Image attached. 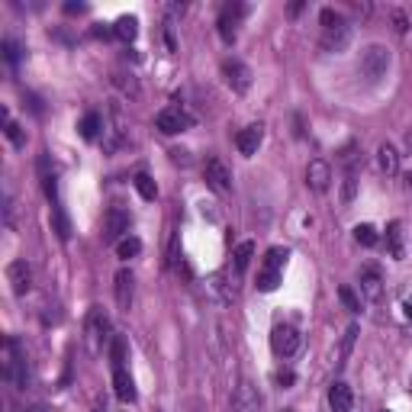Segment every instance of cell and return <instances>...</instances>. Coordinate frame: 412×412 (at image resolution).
<instances>
[{
	"instance_id": "6da1fadb",
	"label": "cell",
	"mask_w": 412,
	"mask_h": 412,
	"mask_svg": "<svg viewBox=\"0 0 412 412\" xmlns=\"http://www.w3.org/2000/svg\"><path fill=\"white\" fill-rule=\"evenodd\" d=\"M319 23H322V49L325 52H345L351 43V26L342 13H335L332 7H325L319 13Z\"/></svg>"
},
{
	"instance_id": "7a4b0ae2",
	"label": "cell",
	"mask_w": 412,
	"mask_h": 412,
	"mask_svg": "<svg viewBox=\"0 0 412 412\" xmlns=\"http://www.w3.org/2000/svg\"><path fill=\"white\" fill-rule=\"evenodd\" d=\"M390 65H393V52L386 45H367L361 52V62H357V74L367 84H380L386 77V71H390Z\"/></svg>"
},
{
	"instance_id": "3957f363",
	"label": "cell",
	"mask_w": 412,
	"mask_h": 412,
	"mask_svg": "<svg viewBox=\"0 0 412 412\" xmlns=\"http://www.w3.org/2000/svg\"><path fill=\"white\" fill-rule=\"evenodd\" d=\"M4 377H7L13 386H20V390H26V384H29L26 351L20 348V342H16L13 335L4 338Z\"/></svg>"
},
{
	"instance_id": "277c9868",
	"label": "cell",
	"mask_w": 412,
	"mask_h": 412,
	"mask_svg": "<svg viewBox=\"0 0 412 412\" xmlns=\"http://www.w3.org/2000/svg\"><path fill=\"white\" fill-rule=\"evenodd\" d=\"M84 342H87V351H91V355H100V351L113 342L110 319H106V313L100 306H91V313H87V319H84Z\"/></svg>"
},
{
	"instance_id": "5b68a950",
	"label": "cell",
	"mask_w": 412,
	"mask_h": 412,
	"mask_svg": "<svg viewBox=\"0 0 412 412\" xmlns=\"http://www.w3.org/2000/svg\"><path fill=\"white\" fill-rule=\"evenodd\" d=\"M286 258H290L286 248H267L265 261H261V271H258V290H261V294H274V290L280 286Z\"/></svg>"
},
{
	"instance_id": "8992f818",
	"label": "cell",
	"mask_w": 412,
	"mask_h": 412,
	"mask_svg": "<svg viewBox=\"0 0 412 412\" xmlns=\"http://www.w3.org/2000/svg\"><path fill=\"white\" fill-rule=\"evenodd\" d=\"M300 345H303V335H300V328L296 325H286L284 322V325H277L271 332V348H274V355L284 357V361L286 357H294L296 351H300Z\"/></svg>"
},
{
	"instance_id": "52a82bcc",
	"label": "cell",
	"mask_w": 412,
	"mask_h": 412,
	"mask_svg": "<svg viewBox=\"0 0 412 412\" xmlns=\"http://www.w3.org/2000/svg\"><path fill=\"white\" fill-rule=\"evenodd\" d=\"M126 232H129V213L123 210V206H110V210H106V219H104V242L119 245Z\"/></svg>"
},
{
	"instance_id": "ba28073f",
	"label": "cell",
	"mask_w": 412,
	"mask_h": 412,
	"mask_svg": "<svg viewBox=\"0 0 412 412\" xmlns=\"http://www.w3.org/2000/svg\"><path fill=\"white\" fill-rule=\"evenodd\" d=\"M223 77H226V84H229L235 94H245L248 87H252V68H248L245 62H238V58H226V62H223Z\"/></svg>"
},
{
	"instance_id": "9c48e42d",
	"label": "cell",
	"mask_w": 412,
	"mask_h": 412,
	"mask_svg": "<svg viewBox=\"0 0 412 412\" xmlns=\"http://www.w3.org/2000/svg\"><path fill=\"white\" fill-rule=\"evenodd\" d=\"M194 119L187 116V113L181 110V106H165V110L155 116V126H158V133H165V135H177V133H184V129L190 126Z\"/></svg>"
},
{
	"instance_id": "30bf717a",
	"label": "cell",
	"mask_w": 412,
	"mask_h": 412,
	"mask_svg": "<svg viewBox=\"0 0 412 412\" xmlns=\"http://www.w3.org/2000/svg\"><path fill=\"white\" fill-rule=\"evenodd\" d=\"M203 177H206V184H210L216 194H229L232 174H229V168H226L219 158H206V165H203Z\"/></svg>"
},
{
	"instance_id": "8fae6325",
	"label": "cell",
	"mask_w": 412,
	"mask_h": 412,
	"mask_svg": "<svg viewBox=\"0 0 412 412\" xmlns=\"http://www.w3.org/2000/svg\"><path fill=\"white\" fill-rule=\"evenodd\" d=\"M245 4H226L223 7V13H219V35H223V43H235V26L242 23V16H245Z\"/></svg>"
},
{
	"instance_id": "7c38bea8",
	"label": "cell",
	"mask_w": 412,
	"mask_h": 412,
	"mask_svg": "<svg viewBox=\"0 0 412 412\" xmlns=\"http://www.w3.org/2000/svg\"><path fill=\"white\" fill-rule=\"evenodd\" d=\"M306 184L316 190V194H325L328 184H332V168H328V161L322 158H313L306 168Z\"/></svg>"
},
{
	"instance_id": "4fadbf2b",
	"label": "cell",
	"mask_w": 412,
	"mask_h": 412,
	"mask_svg": "<svg viewBox=\"0 0 412 412\" xmlns=\"http://www.w3.org/2000/svg\"><path fill=\"white\" fill-rule=\"evenodd\" d=\"M261 139H265V126H261V123H252V126H245L242 133L235 135V148L245 155V158H252V155L258 152Z\"/></svg>"
},
{
	"instance_id": "5bb4252c",
	"label": "cell",
	"mask_w": 412,
	"mask_h": 412,
	"mask_svg": "<svg viewBox=\"0 0 412 412\" xmlns=\"http://www.w3.org/2000/svg\"><path fill=\"white\" fill-rule=\"evenodd\" d=\"M232 406H235V412H261V396H258V390H255V386L248 384V380H242V384L235 386Z\"/></svg>"
},
{
	"instance_id": "9a60e30c",
	"label": "cell",
	"mask_w": 412,
	"mask_h": 412,
	"mask_svg": "<svg viewBox=\"0 0 412 412\" xmlns=\"http://www.w3.org/2000/svg\"><path fill=\"white\" fill-rule=\"evenodd\" d=\"M328 406H332V412L355 409V393H351V386L345 384V380H335V384L328 386Z\"/></svg>"
},
{
	"instance_id": "2e32d148",
	"label": "cell",
	"mask_w": 412,
	"mask_h": 412,
	"mask_svg": "<svg viewBox=\"0 0 412 412\" xmlns=\"http://www.w3.org/2000/svg\"><path fill=\"white\" fill-rule=\"evenodd\" d=\"M7 280H10V286H13V294H16V296H26L29 284H33V271H29L26 261H10Z\"/></svg>"
},
{
	"instance_id": "e0dca14e",
	"label": "cell",
	"mask_w": 412,
	"mask_h": 412,
	"mask_svg": "<svg viewBox=\"0 0 412 412\" xmlns=\"http://www.w3.org/2000/svg\"><path fill=\"white\" fill-rule=\"evenodd\" d=\"M113 290H116V306L119 309H129V306H133V274H129L126 267H123V271H116Z\"/></svg>"
},
{
	"instance_id": "ac0fdd59",
	"label": "cell",
	"mask_w": 412,
	"mask_h": 412,
	"mask_svg": "<svg viewBox=\"0 0 412 412\" xmlns=\"http://www.w3.org/2000/svg\"><path fill=\"white\" fill-rule=\"evenodd\" d=\"M113 393H116L119 403H135V384L126 374V367L113 370Z\"/></svg>"
},
{
	"instance_id": "d6986e66",
	"label": "cell",
	"mask_w": 412,
	"mask_h": 412,
	"mask_svg": "<svg viewBox=\"0 0 412 412\" xmlns=\"http://www.w3.org/2000/svg\"><path fill=\"white\" fill-rule=\"evenodd\" d=\"M386 252H390V258L403 261V255H406V248H403V223L386 226Z\"/></svg>"
},
{
	"instance_id": "ffe728a7",
	"label": "cell",
	"mask_w": 412,
	"mask_h": 412,
	"mask_svg": "<svg viewBox=\"0 0 412 412\" xmlns=\"http://www.w3.org/2000/svg\"><path fill=\"white\" fill-rule=\"evenodd\" d=\"M113 35L123 39V43H133L135 35H139V20H135V16H119V20L113 23Z\"/></svg>"
},
{
	"instance_id": "44dd1931",
	"label": "cell",
	"mask_w": 412,
	"mask_h": 412,
	"mask_svg": "<svg viewBox=\"0 0 412 412\" xmlns=\"http://www.w3.org/2000/svg\"><path fill=\"white\" fill-rule=\"evenodd\" d=\"M361 290L367 294L370 303H380V300H384V286H380L377 271H364L361 274Z\"/></svg>"
},
{
	"instance_id": "7402d4cb",
	"label": "cell",
	"mask_w": 412,
	"mask_h": 412,
	"mask_svg": "<svg viewBox=\"0 0 412 412\" xmlns=\"http://www.w3.org/2000/svg\"><path fill=\"white\" fill-rule=\"evenodd\" d=\"M377 165H380V171H384V174H399V155H396V148H393V145H380Z\"/></svg>"
},
{
	"instance_id": "603a6c76",
	"label": "cell",
	"mask_w": 412,
	"mask_h": 412,
	"mask_svg": "<svg viewBox=\"0 0 412 412\" xmlns=\"http://www.w3.org/2000/svg\"><path fill=\"white\" fill-rule=\"evenodd\" d=\"M232 258H235V274H245V271H248V265H252V258H255V245L252 242H242L235 248V255H232Z\"/></svg>"
},
{
	"instance_id": "cb8c5ba5",
	"label": "cell",
	"mask_w": 412,
	"mask_h": 412,
	"mask_svg": "<svg viewBox=\"0 0 412 412\" xmlns=\"http://www.w3.org/2000/svg\"><path fill=\"white\" fill-rule=\"evenodd\" d=\"M206 290H210L213 296H219L223 303H232V296H235V290L223 284V274H213V277L206 280Z\"/></svg>"
},
{
	"instance_id": "d4e9b609",
	"label": "cell",
	"mask_w": 412,
	"mask_h": 412,
	"mask_svg": "<svg viewBox=\"0 0 412 412\" xmlns=\"http://www.w3.org/2000/svg\"><path fill=\"white\" fill-rule=\"evenodd\" d=\"M52 223H55V232H58V238H62V242H68L71 238V223H68V216H65V210L62 206H52Z\"/></svg>"
},
{
	"instance_id": "484cf974",
	"label": "cell",
	"mask_w": 412,
	"mask_h": 412,
	"mask_svg": "<svg viewBox=\"0 0 412 412\" xmlns=\"http://www.w3.org/2000/svg\"><path fill=\"white\" fill-rule=\"evenodd\" d=\"M355 242L357 245H364V248H374V245L380 242V235H377V229H374V226H355Z\"/></svg>"
},
{
	"instance_id": "4316f807",
	"label": "cell",
	"mask_w": 412,
	"mask_h": 412,
	"mask_svg": "<svg viewBox=\"0 0 412 412\" xmlns=\"http://www.w3.org/2000/svg\"><path fill=\"white\" fill-rule=\"evenodd\" d=\"M110 361H113V370H119L126 364V342L119 335H113V342H110Z\"/></svg>"
},
{
	"instance_id": "83f0119b",
	"label": "cell",
	"mask_w": 412,
	"mask_h": 412,
	"mask_svg": "<svg viewBox=\"0 0 412 412\" xmlns=\"http://www.w3.org/2000/svg\"><path fill=\"white\" fill-rule=\"evenodd\" d=\"M139 252H142V242L135 235H126L123 242L116 245V255H119V258H135Z\"/></svg>"
},
{
	"instance_id": "f1b7e54d",
	"label": "cell",
	"mask_w": 412,
	"mask_h": 412,
	"mask_svg": "<svg viewBox=\"0 0 412 412\" xmlns=\"http://www.w3.org/2000/svg\"><path fill=\"white\" fill-rule=\"evenodd\" d=\"M77 129H81V135H84L87 142L97 139V133H100V116H97V113H87V116L81 119V126H77Z\"/></svg>"
},
{
	"instance_id": "f546056e",
	"label": "cell",
	"mask_w": 412,
	"mask_h": 412,
	"mask_svg": "<svg viewBox=\"0 0 412 412\" xmlns=\"http://www.w3.org/2000/svg\"><path fill=\"white\" fill-rule=\"evenodd\" d=\"M135 190H139L142 200H155L158 196V187H155V181L148 174H135Z\"/></svg>"
},
{
	"instance_id": "4dcf8cb0",
	"label": "cell",
	"mask_w": 412,
	"mask_h": 412,
	"mask_svg": "<svg viewBox=\"0 0 412 412\" xmlns=\"http://www.w3.org/2000/svg\"><path fill=\"white\" fill-rule=\"evenodd\" d=\"M4 133H7V139L13 142L16 148H23V145H26V139H23V129L16 126L13 119H10V113H4Z\"/></svg>"
},
{
	"instance_id": "1f68e13d",
	"label": "cell",
	"mask_w": 412,
	"mask_h": 412,
	"mask_svg": "<svg viewBox=\"0 0 412 412\" xmlns=\"http://www.w3.org/2000/svg\"><path fill=\"white\" fill-rule=\"evenodd\" d=\"M338 300L345 303V309H348V313H361V300L355 296V290H351V286H338Z\"/></svg>"
},
{
	"instance_id": "d6a6232c",
	"label": "cell",
	"mask_w": 412,
	"mask_h": 412,
	"mask_svg": "<svg viewBox=\"0 0 412 412\" xmlns=\"http://www.w3.org/2000/svg\"><path fill=\"white\" fill-rule=\"evenodd\" d=\"M0 49H4V58H7L10 65H16V62H20L23 49H20V45L13 43V39H4V45H0Z\"/></svg>"
},
{
	"instance_id": "836d02e7",
	"label": "cell",
	"mask_w": 412,
	"mask_h": 412,
	"mask_svg": "<svg viewBox=\"0 0 412 412\" xmlns=\"http://www.w3.org/2000/svg\"><path fill=\"white\" fill-rule=\"evenodd\" d=\"M355 335H357V325H351L348 332H345V342H342V364L348 361V355H351V345H355Z\"/></svg>"
},
{
	"instance_id": "e575fe53",
	"label": "cell",
	"mask_w": 412,
	"mask_h": 412,
	"mask_svg": "<svg viewBox=\"0 0 412 412\" xmlns=\"http://www.w3.org/2000/svg\"><path fill=\"white\" fill-rule=\"evenodd\" d=\"M355 190H357V181H355V174H348V177H345V184H342V200L351 203V200H355Z\"/></svg>"
},
{
	"instance_id": "d590c367",
	"label": "cell",
	"mask_w": 412,
	"mask_h": 412,
	"mask_svg": "<svg viewBox=\"0 0 412 412\" xmlns=\"http://www.w3.org/2000/svg\"><path fill=\"white\" fill-rule=\"evenodd\" d=\"M294 380H296L294 370H277V384L280 386H294Z\"/></svg>"
},
{
	"instance_id": "8d00e7d4",
	"label": "cell",
	"mask_w": 412,
	"mask_h": 412,
	"mask_svg": "<svg viewBox=\"0 0 412 412\" xmlns=\"http://www.w3.org/2000/svg\"><path fill=\"white\" fill-rule=\"evenodd\" d=\"M84 4H65V13H84Z\"/></svg>"
},
{
	"instance_id": "74e56055",
	"label": "cell",
	"mask_w": 412,
	"mask_h": 412,
	"mask_svg": "<svg viewBox=\"0 0 412 412\" xmlns=\"http://www.w3.org/2000/svg\"><path fill=\"white\" fill-rule=\"evenodd\" d=\"M393 20H396V33H406V16L399 13V10H396V13H393Z\"/></svg>"
},
{
	"instance_id": "f35d334b",
	"label": "cell",
	"mask_w": 412,
	"mask_h": 412,
	"mask_svg": "<svg viewBox=\"0 0 412 412\" xmlns=\"http://www.w3.org/2000/svg\"><path fill=\"white\" fill-rule=\"evenodd\" d=\"M26 412H55V409H52V406H29Z\"/></svg>"
},
{
	"instance_id": "ab89813d",
	"label": "cell",
	"mask_w": 412,
	"mask_h": 412,
	"mask_svg": "<svg viewBox=\"0 0 412 412\" xmlns=\"http://www.w3.org/2000/svg\"><path fill=\"white\" fill-rule=\"evenodd\" d=\"M94 412H106V409H104V403H97V406H94Z\"/></svg>"
},
{
	"instance_id": "60d3db41",
	"label": "cell",
	"mask_w": 412,
	"mask_h": 412,
	"mask_svg": "<svg viewBox=\"0 0 412 412\" xmlns=\"http://www.w3.org/2000/svg\"><path fill=\"white\" fill-rule=\"evenodd\" d=\"M406 145H409V148H412V133H409V135H406Z\"/></svg>"
},
{
	"instance_id": "b9f144b4",
	"label": "cell",
	"mask_w": 412,
	"mask_h": 412,
	"mask_svg": "<svg viewBox=\"0 0 412 412\" xmlns=\"http://www.w3.org/2000/svg\"><path fill=\"white\" fill-rule=\"evenodd\" d=\"M384 412H390V409H384Z\"/></svg>"
}]
</instances>
